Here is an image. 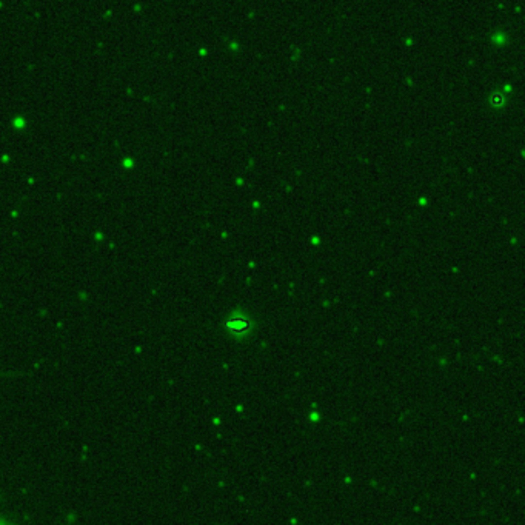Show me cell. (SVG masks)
<instances>
[{"label":"cell","instance_id":"obj_1","mask_svg":"<svg viewBox=\"0 0 525 525\" xmlns=\"http://www.w3.org/2000/svg\"><path fill=\"white\" fill-rule=\"evenodd\" d=\"M225 330L237 339H245L254 333V321L250 314L237 311L233 313L225 322Z\"/></svg>","mask_w":525,"mask_h":525}]
</instances>
